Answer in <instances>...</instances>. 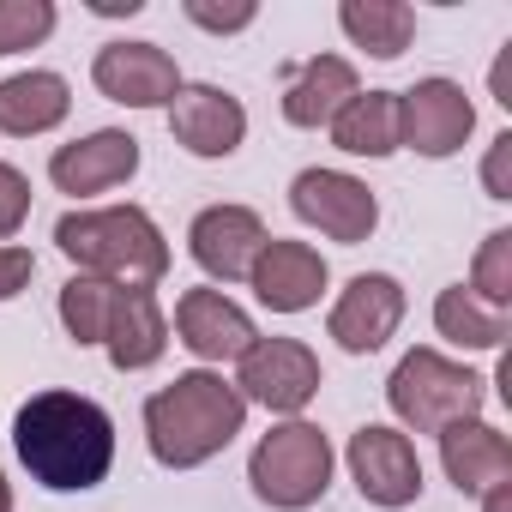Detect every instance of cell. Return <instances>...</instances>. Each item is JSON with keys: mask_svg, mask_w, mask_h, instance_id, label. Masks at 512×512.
Listing matches in <instances>:
<instances>
[{"mask_svg": "<svg viewBox=\"0 0 512 512\" xmlns=\"http://www.w3.org/2000/svg\"><path fill=\"white\" fill-rule=\"evenodd\" d=\"M13 452L31 470V482L55 494H85L115 464V422L103 404L79 392H37L13 416Z\"/></svg>", "mask_w": 512, "mask_h": 512, "instance_id": "6da1fadb", "label": "cell"}, {"mask_svg": "<svg viewBox=\"0 0 512 512\" xmlns=\"http://www.w3.org/2000/svg\"><path fill=\"white\" fill-rule=\"evenodd\" d=\"M247 422V404L241 392L223 380V374H175L163 392L145 398V440H151V458L169 464V470H193L205 458H217Z\"/></svg>", "mask_w": 512, "mask_h": 512, "instance_id": "7a4b0ae2", "label": "cell"}, {"mask_svg": "<svg viewBox=\"0 0 512 512\" xmlns=\"http://www.w3.org/2000/svg\"><path fill=\"white\" fill-rule=\"evenodd\" d=\"M55 247L91 278H109L121 290H151L169 272V241L139 205L109 211H67L55 223Z\"/></svg>", "mask_w": 512, "mask_h": 512, "instance_id": "3957f363", "label": "cell"}, {"mask_svg": "<svg viewBox=\"0 0 512 512\" xmlns=\"http://www.w3.org/2000/svg\"><path fill=\"white\" fill-rule=\"evenodd\" d=\"M247 482L266 506L278 512H302L314 500H326L332 488V440L314 422H278L247 458Z\"/></svg>", "mask_w": 512, "mask_h": 512, "instance_id": "277c9868", "label": "cell"}, {"mask_svg": "<svg viewBox=\"0 0 512 512\" xmlns=\"http://www.w3.org/2000/svg\"><path fill=\"white\" fill-rule=\"evenodd\" d=\"M386 404L404 428L416 434H440L452 422H476L482 416V380L458 362H446L440 350H410L392 380H386Z\"/></svg>", "mask_w": 512, "mask_h": 512, "instance_id": "5b68a950", "label": "cell"}, {"mask_svg": "<svg viewBox=\"0 0 512 512\" xmlns=\"http://www.w3.org/2000/svg\"><path fill=\"white\" fill-rule=\"evenodd\" d=\"M235 392H241V404H266L278 416H296L320 392V356L296 338H253L241 350Z\"/></svg>", "mask_w": 512, "mask_h": 512, "instance_id": "8992f818", "label": "cell"}, {"mask_svg": "<svg viewBox=\"0 0 512 512\" xmlns=\"http://www.w3.org/2000/svg\"><path fill=\"white\" fill-rule=\"evenodd\" d=\"M290 211H296L308 229H320V235H332V241H344V247L368 241L374 223H380L374 193H368L356 175H344V169H302L296 187H290Z\"/></svg>", "mask_w": 512, "mask_h": 512, "instance_id": "52a82bcc", "label": "cell"}, {"mask_svg": "<svg viewBox=\"0 0 512 512\" xmlns=\"http://www.w3.org/2000/svg\"><path fill=\"white\" fill-rule=\"evenodd\" d=\"M470 127H476V109H470L464 85L416 79L410 91H398V145H410L422 157H452V151H464Z\"/></svg>", "mask_w": 512, "mask_h": 512, "instance_id": "ba28073f", "label": "cell"}, {"mask_svg": "<svg viewBox=\"0 0 512 512\" xmlns=\"http://www.w3.org/2000/svg\"><path fill=\"white\" fill-rule=\"evenodd\" d=\"M350 476H356L362 500L386 506V512H398V506H410L422 494V458H416L410 434L380 428V422L350 434Z\"/></svg>", "mask_w": 512, "mask_h": 512, "instance_id": "9c48e42d", "label": "cell"}, {"mask_svg": "<svg viewBox=\"0 0 512 512\" xmlns=\"http://www.w3.org/2000/svg\"><path fill=\"white\" fill-rule=\"evenodd\" d=\"M398 320H404V290H398V278H386V272H362V278H350L344 296L332 302L326 332L338 338V350H350V356H374V350L398 332Z\"/></svg>", "mask_w": 512, "mask_h": 512, "instance_id": "30bf717a", "label": "cell"}, {"mask_svg": "<svg viewBox=\"0 0 512 512\" xmlns=\"http://www.w3.org/2000/svg\"><path fill=\"white\" fill-rule=\"evenodd\" d=\"M266 241H272L266 223L253 217L247 205H205V211L193 217V229H187V247H193L199 272H211V278H223V284L247 278Z\"/></svg>", "mask_w": 512, "mask_h": 512, "instance_id": "8fae6325", "label": "cell"}, {"mask_svg": "<svg viewBox=\"0 0 512 512\" xmlns=\"http://www.w3.org/2000/svg\"><path fill=\"white\" fill-rule=\"evenodd\" d=\"M91 79H97V91L109 103H127V109H163L181 91V73L157 43H109V49H97Z\"/></svg>", "mask_w": 512, "mask_h": 512, "instance_id": "7c38bea8", "label": "cell"}, {"mask_svg": "<svg viewBox=\"0 0 512 512\" xmlns=\"http://www.w3.org/2000/svg\"><path fill=\"white\" fill-rule=\"evenodd\" d=\"M169 133L193 157H229L247 139V109L217 85H181L169 103Z\"/></svg>", "mask_w": 512, "mask_h": 512, "instance_id": "4fadbf2b", "label": "cell"}, {"mask_svg": "<svg viewBox=\"0 0 512 512\" xmlns=\"http://www.w3.org/2000/svg\"><path fill=\"white\" fill-rule=\"evenodd\" d=\"M247 284H253V296H260L272 314H302V308H314L320 290H326V260H320L308 241H278V235H272V241L260 247V260H253Z\"/></svg>", "mask_w": 512, "mask_h": 512, "instance_id": "5bb4252c", "label": "cell"}, {"mask_svg": "<svg viewBox=\"0 0 512 512\" xmlns=\"http://www.w3.org/2000/svg\"><path fill=\"white\" fill-rule=\"evenodd\" d=\"M133 169H139V139L121 133V127L85 133V139H73L49 157V181L61 193H103V187H121Z\"/></svg>", "mask_w": 512, "mask_h": 512, "instance_id": "9a60e30c", "label": "cell"}, {"mask_svg": "<svg viewBox=\"0 0 512 512\" xmlns=\"http://www.w3.org/2000/svg\"><path fill=\"white\" fill-rule=\"evenodd\" d=\"M175 332L199 362H241V350L260 338L253 320L223 296V290H187L175 302Z\"/></svg>", "mask_w": 512, "mask_h": 512, "instance_id": "2e32d148", "label": "cell"}, {"mask_svg": "<svg viewBox=\"0 0 512 512\" xmlns=\"http://www.w3.org/2000/svg\"><path fill=\"white\" fill-rule=\"evenodd\" d=\"M440 464H446V476L458 482V494H488V488L512 482V446H506V434L488 428L482 416L440 428Z\"/></svg>", "mask_w": 512, "mask_h": 512, "instance_id": "e0dca14e", "label": "cell"}, {"mask_svg": "<svg viewBox=\"0 0 512 512\" xmlns=\"http://www.w3.org/2000/svg\"><path fill=\"white\" fill-rule=\"evenodd\" d=\"M356 91H362V85H356V67H350L344 55H314V61H302V67L290 73V85H284V121H290V127H332L338 109H344Z\"/></svg>", "mask_w": 512, "mask_h": 512, "instance_id": "ac0fdd59", "label": "cell"}, {"mask_svg": "<svg viewBox=\"0 0 512 512\" xmlns=\"http://www.w3.org/2000/svg\"><path fill=\"white\" fill-rule=\"evenodd\" d=\"M103 350H109V362H115L121 374H139V368H151V362L169 350V326H163V308H157L151 290H121V296H115Z\"/></svg>", "mask_w": 512, "mask_h": 512, "instance_id": "d6986e66", "label": "cell"}, {"mask_svg": "<svg viewBox=\"0 0 512 512\" xmlns=\"http://www.w3.org/2000/svg\"><path fill=\"white\" fill-rule=\"evenodd\" d=\"M67 109H73V91H67L61 73H13V79H0V133H13V139L61 127Z\"/></svg>", "mask_w": 512, "mask_h": 512, "instance_id": "ffe728a7", "label": "cell"}, {"mask_svg": "<svg viewBox=\"0 0 512 512\" xmlns=\"http://www.w3.org/2000/svg\"><path fill=\"white\" fill-rule=\"evenodd\" d=\"M332 139L350 157H392L398 151V91H356L338 109Z\"/></svg>", "mask_w": 512, "mask_h": 512, "instance_id": "44dd1931", "label": "cell"}, {"mask_svg": "<svg viewBox=\"0 0 512 512\" xmlns=\"http://www.w3.org/2000/svg\"><path fill=\"white\" fill-rule=\"evenodd\" d=\"M338 25L356 49H368L374 61H398L416 37V13L404 0H344L338 7Z\"/></svg>", "mask_w": 512, "mask_h": 512, "instance_id": "7402d4cb", "label": "cell"}, {"mask_svg": "<svg viewBox=\"0 0 512 512\" xmlns=\"http://www.w3.org/2000/svg\"><path fill=\"white\" fill-rule=\"evenodd\" d=\"M434 326H440V338H452V344H464V350H500V344H506V308H488V302L470 296L464 284L440 290Z\"/></svg>", "mask_w": 512, "mask_h": 512, "instance_id": "603a6c76", "label": "cell"}, {"mask_svg": "<svg viewBox=\"0 0 512 512\" xmlns=\"http://www.w3.org/2000/svg\"><path fill=\"white\" fill-rule=\"evenodd\" d=\"M115 296H121V284L91 278V272H73L61 284V326H67V338L73 344H103L109 314H115Z\"/></svg>", "mask_w": 512, "mask_h": 512, "instance_id": "cb8c5ba5", "label": "cell"}, {"mask_svg": "<svg viewBox=\"0 0 512 512\" xmlns=\"http://www.w3.org/2000/svg\"><path fill=\"white\" fill-rule=\"evenodd\" d=\"M470 296H482L488 308H506V302H512V229H494V235L482 241Z\"/></svg>", "mask_w": 512, "mask_h": 512, "instance_id": "d4e9b609", "label": "cell"}, {"mask_svg": "<svg viewBox=\"0 0 512 512\" xmlns=\"http://www.w3.org/2000/svg\"><path fill=\"white\" fill-rule=\"evenodd\" d=\"M55 31V7L49 0H0V55L37 49Z\"/></svg>", "mask_w": 512, "mask_h": 512, "instance_id": "484cf974", "label": "cell"}, {"mask_svg": "<svg viewBox=\"0 0 512 512\" xmlns=\"http://www.w3.org/2000/svg\"><path fill=\"white\" fill-rule=\"evenodd\" d=\"M25 217H31V181H25L13 163H0V241L19 235Z\"/></svg>", "mask_w": 512, "mask_h": 512, "instance_id": "4316f807", "label": "cell"}, {"mask_svg": "<svg viewBox=\"0 0 512 512\" xmlns=\"http://www.w3.org/2000/svg\"><path fill=\"white\" fill-rule=\"evenodd\" d=\"M199 31H247L253 25V0H235V7H205V0H187L181 7Z\"/></svg>", "mask_w": 512, "mask_h": 512, "instance_id": "83f0119b", "label": "cell"}, {"mask_svg": "<svg viewBox=\"0 0 512 512\" xmlns=\"http://www.w3.org/2000/svg\"><path fill=\"white\" fill-rule=\"evenodd\" d=\"M37 260H31V247H0V302H13L25 284H31Z\"/></svg>", "mask_w": 512, "mask_h": 512, "instance_id": "f1b7e54d", "label": "cell"}, {"mask_svg": "<svg viewBox=\"0 0 512 512\" xmlns=\"http://www.w3.org/2000/svg\"><path fill=\"white\" fill-rule=\"evenodd\" d=\"M506 169H512V133H500V139L488 145V163H482V187H488V199H512Z\"/></svg>", "mask_w": 512, "mask_h": 512, "instance_id": "f546056e", "label": "cell"}, {"mask_svg": "<svg viewBox=\"0 0 512 512\" xmlns=\"http://www.w3.org/2000/svg\"><path fill=\"white\" fill-rule=\"evenodd\" d=\"M482 512H512V482L488 488V494H482Z\"/></svg>", "mask_w": 512, "mask_h": 512, "instance_id": "4dcf8cb0", "label": "cell"}, {"mask_svg": "<svg viewBox=\"0 0 512 512\" xmlns=\"http://www.w3.org/2000/svg\"><path fill=\"white\" fill-rule=\"evenodd\" d=\"M91 13H103V19H121V13H127V19H133V13H139V0H97Z\"/></svg>", "mask_w": 512, "mask_h": 512, "instance_id": "1f68e13d", "label": "cell"}, {"mask_svg": "<svg viewBox=\"0 0 512 512\" xmlns=\"http://www.w3.org/2000/svg\"><path fill=\"white\" fill-rule=\"evenodd\" d=\"M0 512H13V488H7V470H0Z\"/></svg>", "mask_w": 512, "mask_h": 512, "instance_id": "d6a6232c", "label": "cell"}]
</instances>
